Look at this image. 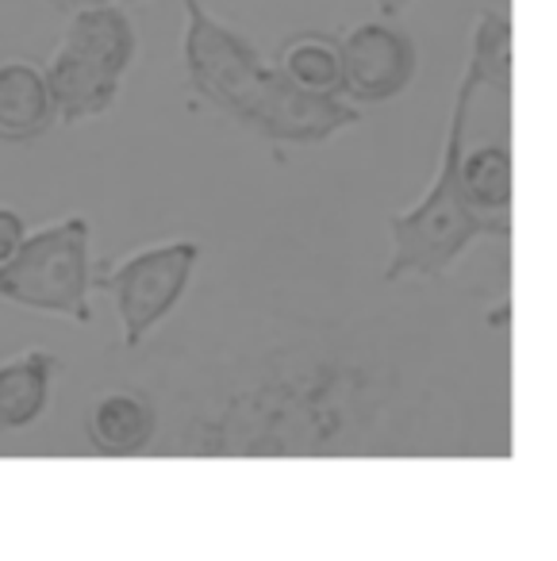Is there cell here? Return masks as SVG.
<instances>
[{
    "label": "cell",
    "instance_id": "cell-1",
    "mask_svg": "<svg viewBox=\"0 0 557 561\" xmlns=\"http://www.w3.org/2000/svg\"><path fill=\"white\" fill-rule=\"evenodd\" d=\"M155 458L416 454L423 400L403 377L311 335L189 358L155 385Z\"/></svg>",
    "mask_w": 557,
    "mask_h": 561
},
{
    "label": "cell",
    "instance_id": "cell-2",
    "mask_svg": "<svg viewBox=\"0 0 557 561\" xmlns=\"http://www.w3.org/2000/svg\"><path fill=\"white\" fill-rule=\"evenodd\" d=\"M181 62L189 89L258 139L319 147L362 119V108L346 96H311L288 85L270 58L242 32L224 24L204 0H181Z\"/></svg>",
    "mask_w": 557,
    "mask_h": 561
},
{
    "label": "cell",
    "instance_id": "cell-3",
    "mask_svg": "<svg viewBox=\"0 0 557 561\" xmlns=\"http://www.w3.org/2000/svg\"><path fill=\"white\" fill-rule=\"evenodd\" d=\"M473 101H477V85H473L469 73H462L454 104H450L439 170H434L431 185H427V193L419 196L411 208L388 216L393 250H388V262H385V270H380L385 285H396V280H403V277L446 280L450 265H454L477 239H511L508 227L485 219L465 201L462 178H457L462 147H465V139H469Z\"/></svg>",
    "mask_w": 557,
    "mask_h": 561
},
{
    "label": "cell",
    "instance_id": "cell-4",
    "mask_svg": "<svg viewBox=\"0 0 557 561\" xmlns=\"http://www.w3.org/2000/svg\"><path fill=\"white\" fill-rule=\"evenodd\" d=\"M93 224L62 216L27 231L24 242L0 262V300L27 312L93 320Z\"/></svg>",
    "mask_w": 557,
    "mask_h": 561
},
{
    "label": "cell",
    "instance_id": "cell-5",
    "mask_svg": "<svg viewBox=\"0 0 557 561\" xmlns=\"http://www.w3.org/2000/svg\"><path fill=\"white\" fill-rule=\"evenodd\" d=\"M201 257L204 250L196 239H162L132 250L101 273L96 285L116 305L120 335H124L127 351H139L170 320L173 308L185 300L189 285H193Z\"/></svg>",
    "mask_w": 557,
    "mask_h": 561
},
{
    "label": "cell",
    "instance_id": "cell-6",
    "mask_svg": "<svg viewBox=\"0 0 557 561\" xmlns=\"http://www.w3.org/2000/svg\"><path fill=\"white\" fill-rule=\"evenodd\" d=\"M342 96L350 104H388L411 89L419 73V47L393 16L362 20L339 35Z\"/></svg>",
    "mask_w": 557,
    "mask_h": 561
},
{
    "label": "cell",
    "instance_id": "cell-7",
    "mask_svg": "<svg viewBox=\"0 0 557 561\" xmlns=\"http://www.w3.org/2000/svg\"><path fill=\"white\" fill-rule=\"evenodd\" d=\"M158 438V400L147 385H112L86 408V443L104 458H139Z\"/></svg>",
    "mask_w": 557,
    "mask_h": 561
},
{
    "label": "cell",
    "instance_id": "cell-8",
    "mask_svg": "<svg viewBox=\"0 0 557 561\" xmlns=\"http://www.w3.org/2000/svg\"><path fill=\"white\" fill-rule=\"evenodd\" d=\"M43 73H47V89H50V101H55L58 124H86V119L104 116V112L116 108L120 89H124L120 73L73 55L62 43L50 55V62L43 66Z\"/></svg>",
    "mask_w": 557,
    "mask_h": 561
},
{
    "label": "cell",
    "instance_id": "cell-9",
    "mask_svg": "<svg viewBox=\"0 0 557 561\" xmlns=\"http://www.w3.org/2000/svg\"><path fill=\"white\" fill-rule=\"evenodd\" d=\"M58 124L47 73L35 58L0 62V142L43 139Z\"/></svg>",
    "mask_w": 557,
    "mask_h": 561
},
{
    "label": "cell",
    "instance_id": "cell-10",
    "mask_svg": "<svg viewBox=\"0 0 557 561\" xmlns=\"http://www.w3.org/2000/svg\"><path fill=\"white\" fill-rule=\"evenodd\" d=\"M62 47H70L73 55L127 78V70L139 58V32H135V20L127 16L124 4L104 0V4H89V9L70 12Z\"/></svg>",
    "mask_w": 557,
    "mask_h": 561
},
{
    "label": "cell",
    "instance_id": "cell-11",
    "mask_svg": "<svg viewBox=\"0 0 557 561\" xmlns=\"http://www.w3.org/2000/svg\"><path fill=\"white\" fill-rule=\"evenodd\" d=\"M62 369L58 354L27 346L0 362V431H24L50 408L55 377Z\"/></svg>",
    "mask_w": 557,
    "mask_h": 561
},
{
    "label": "cell",
    "instance_id": "cell-12",
    "mask_svg": "<svg viewBox=\"0 0 557 561\" xmlns=\"http://www.w3.org/2000/svg\"><path fill=\"white\" fill-rule=\"evenodd\" d=\"M273 70L293 89L311 96H342V62H339V35L316 32H288L273 50Z\"/></svg>",
    "mask_w": 557,
    "mask_h": 561
},
{
    "label": "cell",
    "instance_id": "cell-13",
    "mask_svg": "<svg viewBox=\"0 0 557 561\" xmlns=\"http://www.w3.org/2000/svg\"><path fill=\"white\" fill-rule=\"evenodd\" d=\"M457 178H462V193L473 208L492 224L511 231V201H515V165H511L508 142H480L469 150V139L462 147V162H457Z\"/></svg>",
    "mask_w": 557,
    "mask_h": 561
},
{
    "label": "cell",
    "instance_id": "cell-14",
    "mask_svg": "<svg viewBox=\"0 0 557 561\" xmlns=\"http://www.w3.org/2000/svg\"><path fill=\"white\" fill-rule=\"evenodd\" d=\"M465 73L477 85V96L492 93L496 101H511V89H515V27L500 9H480L477 20H473Z\"/></svg>",
    "mask_w": 557,
    "mask_h": 561
},
{
    "label": "cell",
    "instance_id": "cell-15",
    "mask_svg": "<svg viewBox=\"0 0 557 561\" xmlns=\"http://www.w3.org/2000/svg\"><path fill=\"white\" fill-rule=\"evenodd\" d=\"M24 234H27V219L16 208H9V204H0V262L24 242Z\"/></svg>",
    "mask_w": 557,
    "mask_h": 561
},
{
    "label": "cell",
    "instance_id": "cell-16",
    "mask_svg": "<svg viewBox=\"0 0 557 561\" xmlns=\"http://www.w3.org/2000/svg\"><path fill=\"white\" fill-rule=\"evenodd\" d=\"M373 4H377V16H400L403 9H408L411 0H373Z\"/></svg>",
    "mask_w": 557,
    "mask_h": 561
},
{
    "label": "cell",
    "instance_id": "cell-17",
    "mask_svg": "<svg viewBox=\"0 0 557 561\" xmlns=\"http://www.w3.org/2000/svg\"><path fill=\"white\" fill-rule=\"evenodd\" d=\"M62 12H78V9H89V4H104V0H55Z\"/></svg>",
    "mask_w": 557,
    "mask_h": 561
},
{
    "label": "cell",
    "instance_id": "cell-18",
    "mask_svg": "<svg viewBox=\"0 0 557 561\" xmlns=\"http://www.w3.org/2000/svg\"><path fill=\"white\" fill-rule=\"evenodd\" d=\"M116 4H124V9H127V4H143V0H116Z\"/></svg>",
    "mask_w": 557,
    "mask_h": 561
}]
</instances>
